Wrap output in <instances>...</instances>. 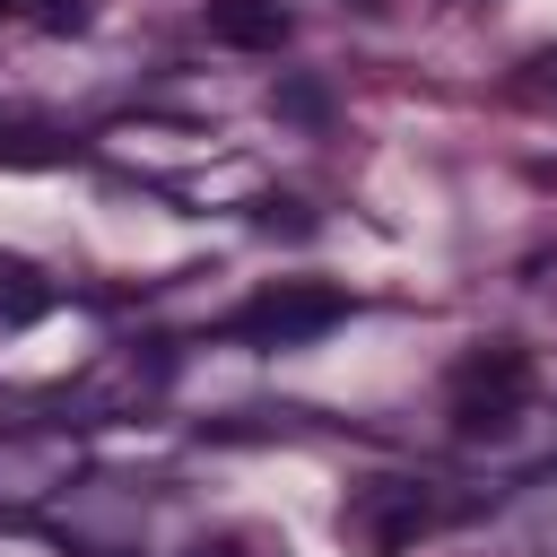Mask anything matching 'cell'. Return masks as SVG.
I'll return each instance as SVG.
<instances>
[{
    "label": "cell",
    "instance_id": "obj_3",
    "mask_svg": "<svg viewBox=\"0 0 557 557\" xmlns=\"http://www.w3.org/2000/svg\"><path fill=\"white\" fill-rule=\"evenodd\" d=\"M339 531H348L366 557H409V548L435 531V505H426V487H409V479H374V487L348 496Z\"/></svg>",
    "mask_w": 557,
    "mask_h": 557
},
{
    "label": "cell",
    "instance_id": "obj_5",
    "mask_svg": "<svg viewBox=\"0 0 557 557\" xmlns=\"http://www.w3.org/2000/svg\"><path fill=\"white\" fill-rule=\"evenodd\" d=\"M44 305H52V278H44L35 261L0 252V331H26V322H44Z\"/></svg>",
    "mask_w": 557,
    "mask_h": 557
},
{
    "label": "cell",
    "instance_id": "obj_1",
    "mask_svg": "<svg viewBox=\"0 0 557 557\" xmlns=\"http://www.w3.org/2000/svg\"><path fill=\"white\" fill-rule=\"evenodd\" d=\"M531 392H540L531 348H522V339H479V348H461L453 374H444V418H453L461 444H479V435H513V418L531 409Z\"/></svg>",
    "mask_w": 557,
    "mask_h": 557
},
{
    "label": "cell",
    "instance_id": "obj_4",
    "mask_svg": "<svg viewBox=\"0 0 557 557\" xmlns=\"http://www.w3.org/2000/svg\"><path fill=\"white\" fill-rule=\"evenodd\" d=\"M287 9L278 0H209V44H235V52H278L287 44Z\"/></svg>",
    "mask_w": 557,
    "mask_h": 557
},
{
    "label": "cell",
    "instance_id": "obj_7",
    "mask_svg": "<svg viewBox=\"0 0 557 557\" xmlns=\"http://www.w3.org/2000/svg\"><path fill=\"white\" fill-rule=\"evenodd\" d=\"M0 17H17V0H0Z\"/></svg>",
    "mask_w": 557,
    "mask_h": 557
},
{
    "label": "cell",
    "instance_id": "obj_6",
    "mask_svg": "<svg viewBox=\"0 0 557 557\" xmlns=\"http://www.w3.org/2000/svg\"><path fill=\"white\" fill-rule=\"evenodd\" d=\"M17 17H35V26H52V35H70V26L87 17V0H17Z\"/></svg>",
    "mask_w": 557,
    "mask_h": 557
},
{
    "label": "cell",
    "instance_id": "obj_2",
    "mask_svg": "<svg viewBox=\"0 0 557 557\" xmlns=\"http://www.w3.org/2000/svg\"><path fill=\"white\" fill-rule=\"evenodd\" d=\"M331 322H348V296L331 278H270L261 296L235 305V339H252V348H305Z\"/></svg>",
    "mask_w": 557,
    "mask_h": 557
}]
</instances>
